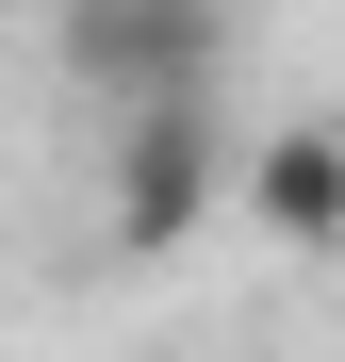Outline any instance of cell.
Listing matches in <instances>:
<instances>
[{
    "label": "cell",
    "mask_w": 345,
    "mask_h": 362,
    "mask_svg": "<svg viewBox=\"0 0 345 362\" xmlns=\"http://www.w3.org/2000/svg\"><path fill=\"white\" fill-rule=\"evenodd\" d=\"M66 83L99 115H148V99H214V49H230V0H66L49 17Z\"/></svg>",
    "instance_id": "6da1fadb"
},
{
    "label": "cell",
    "mask_w": 345,
    "mask_h": 362,
    "mask_svg": "<svg viewBox=\"0 0 345 362\" xmlns=\"http://www.w3.org/2000/svg\"><path fill=\"white\" fill-rule=\"evenodd\" d=\"M198 214H230V148H214V99H148L115 115V165H99V230L132 264H164Z\"/></svg>",
    "instance_id": "7a4b0ae2"
},
{
    "label": "cell",
    "mask_w": 345,
    "mask_h": 362,
    "mask_svg": "<svg viewBox=\"0 0 345 362\" xmlns=\"http://www.w3.org/2000/svg\"><path fill=\"white\" fill-rule=\"evenodd\" d=\"M230 198H247L279 247H345V132L329 115H279V132L230 165Z\"/></svg>",
    "instance_id": "3957f363"
}]
</instances>
